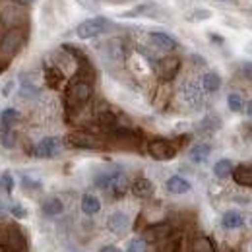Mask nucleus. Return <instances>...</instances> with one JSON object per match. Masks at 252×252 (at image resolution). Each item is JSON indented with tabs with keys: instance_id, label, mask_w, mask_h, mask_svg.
I'll use <instances>...</instances> for the list:
<instances>
[{
	"instance_id": "1",
	"label": "nucleus",
	"mask_w": 252,
	"mask_h": 252,
	"mask_svg": "<svg viewBox=\"0 0 252 252\" xmlns=\"http://www.w3.org/2000/svg\"><path fill=\"white\" fill-rule=\"evenodd\" d=\"M95 187L111 192L113 196H123L128 189V179L121 171H105L95 177Z\"/></svg>"
},
{
	"instance_id": "2",
	"label": "nucleus",
	"mask_w": 252,
	"mask_h": 252,
	"mask_svg": "<svg viewBox=\"0 0 252 252\" xmlns=\"http://www.w3.org/2000/svg\"><path fill=\"white\" fill-rule=\"evenodd\" d=\"M92 94H94V90H92V84L90 82L76 80L66 90V105L70 109H80V107H84L92 99Z\"/></svg>"
},
{
	"instance_id": "3",
	"label": "nucleus",
	"mask_w": 252,
	"mask_h": 252,
	"mask_svg": "<svg viewBox=\"0 0 252 252\" xmlns=\"http://www.w3.org/2000/svg\"><path fill=\"white\" fill-rule=\"evenodd\" d=\"M0 22L12 30V28H22L28 22V10L22 4H14V2H6L0 6Z\"/></svg>"
},
{
	"instance_id": "4",
	"label": "nucleus",
	"mask_w": 252,
	"mask_h": 252,
	"mask_svg": "<svg viewBox=\"0 0 252 252\" xmlns=\"http://www.w3.org/2000/svg\"><path fill=\"white\" fill-rule=\"evenodd\" d=\"M24 41H26V33L22 32V28L6 30L0 37V53L4 57H14L22 49Z\"/></svg>"
},
{
	"instance_id": "5",
	"label": "nucleus",
	"mask_w": 252,
	"mask_h": 252,
	"mask_svg": "<svg viewBox=\"0 0 252 252\" xmlns=\"http://www.w3.org/2000/svg\"><path fill=\"white\" fill-rule=\"evenodd\" d=\"M64 144L74 150H99L103 146L101 140L90 132H72L64 138Z\"/></svg>"
},
{
	"instance_id": "6",
	"label": "nucleus",
	"mask_w": 252,
	"mask_h": 252,
	"mask_svg": "<svg viewBox=\"0 0 252 252\" xmlns=\"http://www.w3.org/2000/svg\"><path fill=\"white\" fill-rule=\"evenodd\" d=\"M109 20L107 18H92V20H86L82 22L78 28H76V35L80 39H94L97 35L105 33L109 30Z\"/></svg>"
},
{
	"instance_id": "7",
	"label": "nucleus",
	"mask_w": 252,
	"mask_h": 252,
	"mask_svg": "<svg viewBox=\"0 0 252 252\" xmlns=\"http://www.w3.org/2000/svg\"><path fill=\"white\" fill-rule=\"evenodd\" d=\"M2 245L6 252H26L28 251V241L24 237V233L18 227H10L6 229L4 237H2Z\"/></svg>"
},
{
	"instance_id": "8",
	"label": "nucleus",
	"mask_w": 252,
	"mask_h": 252,
	"mask_svg": "<svg viewBox=\"0 0 252 252\" xmlns=\"http://www.w3.org/2000/svg\"><path fill=\"white\" fill-rule=\"evenodd\" d=\"M63 150V140L57 138V136H49V138H43L35 148H33V156L41 159H49L59 156Z\"/></svg>"
},
{
	"instance_id": "9",
	"label": "nucleus",
	"mask_w": 252,
	"mask_h": 252,
	"mask_svg": "<svg viewBox=\"0 0 252 252\" xmlns=\"http://www.w3.org/2000/svg\"><path fill=\"white\" fill-rule=\"evenodd\" d=\"M148 152H150L152 158L158 159V161H167V159H173L177 156V146H173L169 140L158 138V140H152L150 142Z\"/></svg>"
},
{
	"instance_id": "10",
	"label": "nucleus",
	"mask_w": 252,
	"mask_h": 252,
	"mask_svg": "<svg viewBox=\"0 0 252 252\" xmlns=\"http://www.w3.org/2000/svg\"><path fill=\"white\" fill-rule=\"evenodd\" d=\"M179 68H181V61L177 57H167V59H163L159 63V68H158L159 78L165 80V82H171L179 74Z\"/></svg>"
},
{
	"instance_id": "11",
	"label": "nucleus",
	"mask_w": 252,
	"mask_h": 252,
	"mask_svg": "<svg viewBox=\"0 0 252 252\" xmlns=\"http://www.w3.org/2000/svg\"><path fill=\"white\" fill-rule=\"evenodd\" d=\"M183 95H185L187 103L192 105L194 109L202 107V103H204V88L198 82H189L185 86V90H183Z\"/></svg>"
},
{
	"instance_id": "12",
	"label": "nucleus",
	"mask_w": 252,
	"mask_h": 252,
	"mask_svg": "<svg viewBox=\"0 0 252 252\" xmlns=\"http://www.w3.org/2000/svg\"><path fill=\"white\" fill-rule=\"evenodd\" d=\"M128 225H130V220H128V216H126L125 212H115L107 220L109 231L115 233V235H125L126 231H128Z\"/></svg>"
},
{
	"instance_id": "13",
	"label": "nucleus",
	"mask_w": 252,
	"mask_h": 252,
	"mask_svg": "<svg viewBox=\"0 0 252 252\" xmlns=\"http://www.w3.org/2000/svg\"><path fill=\"white\" fill-rule=\"evenodd\" d=\"M154 192H156L154 183H152L150 179H146V177H138V179L132 183V194H134L136 198L146 200V198H152Z\"/></svg>"
},
{
	"instance_id": "14",
	"label": "nucleus",
	"mask_w": 252,
	"mask_h": 252,
	"mask_svg": "<svg viewBox=\"0 0 252 252\" xmlns=\"http://www.w3.org/2000/svg\"><path fill=\"white\" fill-rule=\"evenodd\" d=\"M150 41L161 49V51H175L177 49V41L175 37H171L169 33H163V32H152L150 33Z\"/></svg>"
},
{
	"instance_id": "15",
	"label": "nucleus",
	"mask_w": 252,
	"mask_h": 252,
	"mask_svg": "<svg viewBox=\"0 0 252 252\" xmlns=\"http://www.w3.org/2000/svg\"><path fill=\"white\" fill-rule=\"evenodd\" d=\"M233 181L241 187H252V165H239L233 169Z\"/></svg>"
},
{
	"instance_id": "16",
	"label": "nucleus",
	"mask_w": 252,
	"mask_h": 252,
	"mask_svg": "<svg viewBox=\"0 0 252 252\" xmlns=\"http://www.w3.org/2000/svg\"><path fill=\"white\" fill-rule=\"evenodd\" d=\"M190 183L185 179V177H179V175H173V177H169L167 179V190L171 192V194H187L190 192Z\"/></svg>"
},
{
	"instance_id": "17",
	"label": "nucleus",
	"mask_w": 252,
	"mask_h": 252,
	"mask_svg": "<svg viewBox=\"0 0 252 252\" xmlns=\"http://www.w3.org/2000/svg\"><path fill=\"white\" fill-rule=\"evenodd\" d=\"M221 225H223L225 229H239V227L245 225V218H243V214H239L237 210H229V212L223 214Z\"/></svg>"
},
{
	"instance_id": "18",
	"label": "nucleus",
	"mask_w": 252,
	"mask_h": 252,
	"mask_svg": "<svg viewBox=\"0 0 252 252\" xmlns=\"http://www.w3.org/2000/svg\"><path fill=\"white\" fill-rule=\"evenodd\" d=\"M202 88H204V92H208V94L220 92L221 76L218 72H208V74H204V78H202Z\"/></svg>"
},
{
	"instance_id": "19",
	"label": "nucleus",
	"mask_w": 252,
	"mask_h": 252,
	"mask_svg": "<svg viewBox=\"0 0 252 252\" xmlns=\"http://www.w3.org/2000/svg\"><path fill=\"white\" fill-rule=\"evenodd\" d=\"M64 212V204L61 198H49L43 202V214L47 218H55V216H61Z\"/></svg>"
},
{
	"instance_id": "20",
	"label": "nucleus",
	"mask_w": 252,
	"mask_h": 252,
	"mask_svg": "<svg viewBox=\"0 0 252 252\" xmlns=\"http://www.w3.org/2000/svg\"><path fill=\"white\" fill-rule=\"evenodd\" d=\"M210 154H212V146L206 144V142H202V144H196V146L190 150V159H192L194 163H204L206 159L210 158Z\"/></svg>"
},
{
	"instance_id": "21",
	"label": "nucleus",
	"mask_w": 252,
	"mask_h": 252,
	"mask_svg": "<svg viewBox=\"0 0 252 252\" xmlns=\"http://www.w3.org/2000/svg\"><path fill=\"white\" fill-rule=\"evenodd\" d=\"M99 210H101L99 198H95L94 194H84V198H82V212L86 216H95V214H99Z\"/></svg>"
},
{
	"instance_id": "22",
	"label": "nucleus",
	"mask_w": 252,
	"mask_h": 252,
	"mask_svg": "<svg viewBox=\"0 0 252 252\" xmlns=\"http://www.w3.org/2000/svg\"><path fill=\"white\" fill-rule=\"evenodd\" d=\"M63 80H64L63 72L57 66H47L45 68V82H47L49 88H59L63 84Z\"/></svg>"
},
{
	"instance_id": "23",
	"label": "nucleus",
	"mask_w": 252,
	"mask_h": 252,
	"mask_svg": "<svg viewBox=\"0 0 252 252\" xmlns=\"http://www.w3.org/2000/svg\"><path fill=\"white\" fill-rule=\"evenodd\" d=\"M233 169H235V165H233L231 159H220V161L214 165V175H216L218 179H227L229 175H233Z\"/></svg>"
},
{
	"instance_id": "24",
	"label": "nucleus",
	"mask_w": 252,
	"mask_h": 252,
	"mask_svg": "<svg viewBox=\"0 0 252 252\" xmlns=\"http://www.w3.org/2000/svg\"><path fill=\"white\" fill-rule=\"evenodd\" d=\"M18 121H20V113H18L16 109H4V111L0 113V125H2L4 130H6V128H12Z\"/></svg>"
},
{
	"instance_id": "25",
	"label": "nucleus",
	"mask_w": 252,
	"mask_h": 252,
	"mask_svg": "<svg viewBox=\"0 0 252 252\" xmlns=\"http://www.w3.org/2000/svg\"><path fill=\"white\" fill-rule=\"evenodd\" d=\"M192 252H216V249L208 237H198L192 243Z\"/></svg>"
},
{
	"instance_id": "26",
	"label": "nucleus",
	"mask_w": 252,
	"mask_h": 252,
	"mask_svg": "<svg viewBox=\"0 0 252 252\" xmlns=\"http://www.w3.org/2000/svg\"><path fill=\"white\" fill-rule=\"evenodd\" d=\"M126 251L128 252H148L150 251V243H148L146 239H142V237H136V239H132V241L128 243Z\"/></svg>"
},
{
	"instance_id": "27",
	"label": "nucleus",
	"mask_w": 252,
	"mask_h": 252,
	"mask_svg": "<svg viewBox=\"0 0 252 252\" xmlns=\"http://www.w3.org/2000/svg\"><path fill=\"white\" fill-rule=\"evenodd\" d=\"M167 235H169V225H154V227L148 229V239H152V241H159Z\"/></svg>"
},
{
	"instance_id": "28",
	"label": "nucleus",
	"mask_w": 252,
	"mask_h": 252,
	"mask_svg": "<svg viewBox=\"0 0 252 252\" xmlns=\"http://www.w3.org/2000/svg\"><path fill=\"white\" fill-rule=\"evenodd\" d=\"M227 107H229L233 113L243 111V97L239 94H229L227 95Z\"/></svg>"
},
{
	"instance_id": "29",
	"label": "nucleus",
	"mask_w": 252,
	"mask_h": 252,
	"mask_svg": "<svg viewBox=\"0 0 252 252\" xmlns=\"http://www.w3.org/2000/svg\"><path fill=\"white\" fill-rule=\"evenodd\" d=\"M20 95H22V97H28V99H33V97H37V95H39V90L33 86L32 82H28V80H22Z\"/></svg>"
},
{
	"instance_id": "30",
	"label": "nucleus",
	"mask_w": 252,
	"mask_h": 252,
	"mask_svg": "<svg viewBox=\"0 0 252 252\" xmlns=\"http://www.w3.org/2000/svg\"><path fill=\"white\" fill-rule=\"evenodd\" d=\"M0 189L4 190L6 194H12V190H14V177H12V173H2V177H0Z\"/></svg>"
},
{
	"instance_id": "31",
	"label": "nucleus",
	"mask_w": 252,
	"mask_h": 252,
	"mask_svg": "<svg viewBox=\"0 0 252 252\" xmlns=\"http://www.w3.org/2000/svg\"><path fill=\"white\" fill-rule=\"evenodd\" d=\"M2 144L4 148H14L16 146V134L12 132V128H6L2 134Z\"/></svg>"
},
{
	"instance_id": "32",
	"label": "nucleus",
	"mask_w": 252,
	"mask_h": 252,
	"mask_svg": "<svg viewBox=\"0 0 252 252\" xmlns=\"http://www.w3.org/2000/svg\"><path fill=\"white\" fill-rule=\"evenodd\" d=\"M10 212H12V216H14V218H18V220L28 218V210H26L24 206H20V204H14V206L10 208Z\"/></svg>"
},
{
	"instance_id": "33",
	"label": "nucleus",
	"mask_w": 252,
	"mask_h": 252,
	"mask_svg": "<svg viewBox=\"0 0 252 252\" xmlns=\"http://www.w3.org/2000/svg\"><path fill=\"white\" fill-rule=\"evenodd\" d=\"M22 181H24V187H26V189H39V187H41L39 181H33V179H30V177H24Z\"/></svg>"
},
{
	"instance_id": "34",
	"label": "nucleus",
	"mask_w": 252,
	"mask_h": 252,
	"mask_svg": "<svg viewBox=\"0 0 252 252\" xmlns=\"http://www.w3.org/2000/svg\"><path fill=\"white\" fill-rule=\"evenodd\" d=\"M243 74H245L249 80H252V63H245V64H243Z\"/></svg>"
},
{
	"instance_id": "35",
	"label": "nucleus",
	"mask_w": 252,
	"mask_h": 252,
	"mask_svg": "<svg viewBox=\"0 0 252 252\" xmlns=\"http://www.w3.org/2000/svg\"><path fill=\"white\" fill-rule=\"evenodd\" d=\"M12 88H14V82H8V84L2 88V95H4V97H8V95L12 94Z\"/></svg>"
},
{
	"instance_id": "36",
	"label": "nucleus",
	"mask_w": 252,
	"mask_h": 252,
	"mask_svg": "<svg viewBox=\"0 0 252 252\" xmlns=\"http://www.w3.org/2000/svg\"><path fill=\"white\" fill-rule=\"evenodd\" d=\"M99 252H121V251H119L117 247H113V245H107V247H103Z\"/></svg>"
},
{
	"instance_id": "37",
	"label": "nucleus",
	"mask_w": 252,
	"mask_h": 252,
	"mask_svg": "<svg viewBox=\"0 0 252 252\" xmlns=\"http://www.w3.org/2000/svg\"><path fill=\"white\" fill-rule=\"evenodd\" d=\"M194 18H210V12H196Z\"/></svg>"
},
{
	"instance_id": "38",
	"label": "nucleus",
	"mask_w": 252,
	"mask_h": 252,
	"mask_svg": "<svg viewBox=\"0 0 252 252\" xmlns=\"http://www.w3.org/2000/svg\"><path fill=\"white\" fill-rule=\"evenodd\" d=\"M4 216H6V206H4L2 202H0V220H2Z\"/></svg>"
},
{
	"instance_id": "39",
	"label": "nucleus",
	"mask_w": 252,
	"mask_h": 252,
	"mask_svg": "<svg viewBox=\"0 0 252 252\" xmlns=\"http://www.w3.org/2000/svg\"><path fill=\"white\" fill-rule=\"evenodd\" d=\"M247 113H249V115L252 117V101L249 103V107H247Z\"/></svg>"
},
{
	"instance_id": "40",
	"label": "nucleus",
	"mask_w": 252,
	"mask_h": 252,
	"mask_svg": "<svg viewBox=\"0 0 252 252\" xmlns=\"http://www.w3.org/2000/svg\"><path fill=\"white\" fill-rule=\"evenodd\" d=\"M20 2H22V4H33L35 0H20Z\"/></svg>"
},
{
	"instance_id": "41",
	"label": "nucleus",
	"mask_w": 252,
	"mask_h": 252,
	"mask_svg": "<svg viewBox=\"0 0 252 252\" xmlns=\"http://www.w3.org/2000/svg\"><path fill=\"white\" fill-rule=\"evenodd\" d=\"M4 68H6V64L0 61V74H2V70H4Z\"/></svg>"
},
{
	"instance_id": "42",
	"label": "nucleus",
	"mask_w": 252,
	"mask_h": 252,
	"mask_svg": "<svg viewBox=\"0 0 252 252\" xmlns=\"http://www.w3.org/2000/svg\"><path fill=\"white\" fill-rule=\"evenodd\" d=\"M221 2H229V0H221Z\"/></svg>"
}]
</instances>
